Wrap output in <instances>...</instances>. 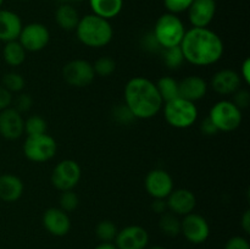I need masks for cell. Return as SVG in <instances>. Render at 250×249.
<instances>
[{
    "label": "cell",
    "mask_w": 250,
    "mask_h": 249,
    "mask_svg": "<svg viewBox=\"0 0 250 249\" xmlns=\"http://www.w3.org/2000/svg\"><path fill=\"white\" fill-rule=\"evenodd\" d=\"M185 61L194 66H209L216 63L224 55L221 37L208 27H192L186 31L180 44Z\"/></svg>",
    "instance_id": "6da1fadb"
},
{
    "label": "cell",
    "mask_w": 250,
    "mask_h": 249,
    "mask_svg": "<svg viewBox=\"0 0 250 249\" xmlns=\"http://www.w3.org/2000/svg\"><path fill=\"white\" fill-rule=\"evenodd\" d=\"M125 105L134 119L148 120L156 116L163 109L164 102L156 84L146 77H133L125 85Z\"/></svg>",
    "instance_id": "7a4b0ae2"
},
{
    "label": "cell",
    "mask_w": 250,
    "mask_h": 249,
    "mask_svg": "<svg viewBox=\"0 0 250 249\" xmlns=\"http://www.w3.org/2000/svg\"><path fill=\"white\" fill-rule=\"evenodd\" d=\"M75 31L78 41L89 48L98 49L106 46L114 37V29L109 20L94 14L85 15L80 19Z\"/></svg>",
    "instance_id": "3957f363"
},
{
    "label": "cell",
    "mask_w": 250,
    "mask_h": 249,
    "mask_svg": "<svg viewBox=\"0 0 250 249\" xmlns=\"http://www.w3.org/2000/svg\"><path fill=\"white\" fill-rule=\"evenodd\" d=\"M185 33L186 28L182 20L177 15L170 14V12L161 15L156 20L153 31L154 37L161 49L178 46L185 37Z\"/></svg>",
    "instance_id": "277c9868"
},
{
    "label": "cell",
    "mask_w": 250,
    "mask_h": 249,
    "mask_svg": "<svg viewBox=\"0 0 250 249\" xmlns=\"http://www.w3.org/2000/svg\"><path fill=\"white\" fill-rule=\"evenodd\" d=\"M163 111L166 122L178 129L189 128L198 120L197 105L181 97L164 103Z\"/></svg>",
    "instance_id": "5b68a950"
},
{
    "label": "cell",
    "mask_w": 250,
    "mask_h": 249,
    "mask_svg": "<svg viewBox=\"0 0 250 249\" xmlns=\"http://www.w3.org/2000/svg\"><path fill=\"white\" fill-rule=\"evenodd\" d=\"M209 117L219 132H232L238 128L243 120L242 110L232 100H220L210 109Z\"/></svg>",
    "instance_id": "8992f818"
},
{
    "label": "cell",
    "mask_w": 250,
    "mask_h": 249,
    "mask_svg": "<svg viewBox=\"0 0 250 249\" xmlns=\"http://www.w3.org/2000/svg\"><path fill=\"white\" fill-rule=\"evenodd\" d=\"M58 150L56 141L48 133L27 136L23 143V154L33 163H45L55 156Z\"/></svg>",
    "instance_id": "52a82bcc"
},
{
    "label": "cell",
    "mask_w": 250,
    "mask_h": 249,
    "mask_svg": "<svg viewBox=\"0 0 250 249\" xmlns=\"http://www.w3.org/2000/svg\"><path fill=\"white\" fill-rule=\"evenodd\" d=\"M82 176V170L77 161L66 159L56 164L51 173V183L56 189L65 192L72 190L78 185Z\"/></svg>",
    "instance_id": "ba28073f"
},
{
    "label": "cell",
    "mask_w": 250,
    "mask_h": 249,
    "mask_svg": "<svg viewBox=\"0 0 250 249\" xmlns=\"http://www.w3.org/2000/svg\"><path fill=\"white\" fill-rule=\"evenodd\" d=\"M62 77L72 87H88L94 81L95 73L93 65L84 59H75L62 67Z\"/></svg>",
    "instance_id": "9c48e42d"
},
{
    "label": "cell",
    "mask_w": 250,
    "mask_h": 249,
    "mask_svg": "<svg viewBox=\"0 0 250 249\" xmlns=\"http://www.w3.org/2000/svg\"><path fill=\"white\" fill-rule=\"evenodd\" d=\"M26 51H41L48 45L50 41V33L46 26L39 22H32V23L22 26L20 36L17 38Z\"/></svg>",
    "instance_id": "30bf717a"
},
{
    "label": "cell",
    "mask_w": 250,
    "mask_h": 249,
    "mask_svg": "<svg viewBox=\"0 0 250 249\" xmlns=\"http://www.w3.org/2000/svg\"><path fill=\"white\" fill-rule=\"evenodd\" d=\"M181 233L190 243L202 244L210 236L209 222L202 215L190 212L181 221Z\"/></svg>",
    "instance_id": "8fae6325"
},
{
    "label": "cell",
    "mask_w": 250,
    "mask_h": 249,
    "mask_svg": "<svg viewBox=\"0 0 250 249\" xmlns=\"http://www.w3.org/2000/svg\"><path fill=\"white\" fill-rule=\"evenodd\" d=\"M146 190L154 199H166L173 190V180L167 171L154 168L149 171L144 181Z\"/></svg>",
    "instance_id": "7c38bea8"
},
{
    "label": "cell",
    "mask_w": 250,
    "mask_h": 249,
    "mask_svg": "<svg viewBox=\"0 0 250 249\" xmlns=\"http://www.w3.org/2000/svg\"><path fill=\"white\" fill-rule=\"evenodd\" d=\"M149 243V234L146 228L132 225L117 232L115 246L117 249H146Z\"/></svg>",
    "instance_id": "4fadbf2b"
},
{
    "label": "cell",
    "mask_w": 250,
    "mask_h": 249,
    "mask_svg": "<svg viewBox=\"0 0 250 249\" xmlns=\"http://www.w3.org/2000/svg\"><path fill=\"white\" fill-rule=\"evenodd\" d=\"M24 133V120L15 107L0 111V136L9 141L19 139Z\"/></svg>",
    "instance_id": "5bb4252c"
},
{
    "label": "cell",
    "mask_w": 250,
    "mask_h": 249,
    "mask_svg": "<svg viewBox=\"0 0 250 249\" xmlns=\"http://www.w3.org/2000/svg\"><path fill=\"white\" fill-rule=\"evenodd\" d=\"M188 12V20L193 27L204 28L214 20L216 14V1L215 0H193Z\"/></svg>",
    "instance_id": "9a60e30c"
},
{
    "label": "cell",
    "mask_w": 250,
    "mask_h": 249,
    "mask_svg": "<svg viewBox=\"0 0 250 249\" xmlns=\"http://www.w3.org/2000/svg\"><path fill=\"white\" fill-rule=\"evenodd\" d=\"M168 211L173 212L177 216H186L194 210L197 205V198L194 193L186 188L173 189L166 198Z\"/></svg>",
    "instance_id": "2e32d148"
},
{
    "label": "cell",
    "mask_w": 250,
    "mask_h": 249,
    "mask_svg": "<svg viewBox=\"0 0 250 249\" xmlns=\"http://www.w3.org/2000/svg\"><path fill=\"white\" fill-rule=\"evenodd\" d=\"M43 226L53 236L62 237L70 232L71 220L60 208H49L43 215Z\"/></svg>",
    "instance_id": "e0dca14e"
},
{
    "label": "cell",
    "mask_w": 250,
    "mask_h": 249,
    "mask_svg": "<svg viewBox=\"0 0 250 249\" xmlns=\"http://www.w3.org/2000/svg\"><path fill=\"white\" fill-rule=\"evenodd\" d=\"M241 83L239 73L231 68L217 71L211 78V88L220 95H233L237 90L241 89Z\"/></svg>",
    "instance_id": "ac0fdd59"
},
{
    "label": "cell",
    "mask_w": 250,
    "mask_h": 249,
    "mask_svg": "<svg viewBox=\"0 0 250 249\" xmlns=\"http://www.w3.org/2000/svg\"><path fill=\"white\" fill-rule=\"evenodd\" d=\"M180 97L189 102H198L208 93V83L200 76H187L178 82Z\"/></svg>",
    "instance_id": "d6986e66"
},
{
    "label": "cell",
    "mask_w": 250,
    "mask_h": 249,
    "mask_svg": "<svg viewBox=\"0 0 250 249\" xmlns=\"http://www.w3.org/2000/svg\"><path fill=\"white\" fill-rule=\"evenodd\" d=\"M22 29V21L17 14L0 9V42L17 41Z\"/></svg>",
    "instance_id": "ffe728a7"
},
{
    "label": "cell",
    "mask_w": 250,
    "mask_h": 249,
    "mask_svg": "<svg viewBox=\"0 0 250 249\" xmlns=\"http://www.w3.org/2000/svg\"><path fill=\"white\" fill-rule=\"evenodd\" d=\"M24 186L20 177L12 173L0 175V199L6 203H14L21 198Z\"/></svg>",
    "instance_id": "44dd1931"
},
{
    "label": "cell",
    "mask_w": 250,
    "mask_h": 249,
    "mask_svg": "<svg viewBox=\"0 0 250 249\" xmlns=\"http://www.w3.org/2000/svg\"><path fill=\"white\" fill-rule=\"evenodd\" d=\"M93 14L105 20L116 17L124 7V0H89Z\"/></svg>",
    "instance_id": "7402d4cb"
},
{
    "label": "cell",
    "mask_w": 250,
    "mask_h": 249,
    "mask_svg": "<svg viewBox=\"0 0 250 249\" xmlns=\"http://www.w3.org/2000/svg\"><path fill=\"white\" fill-rule=\"evenodd\" d=\"M55 21L63 31H75L80 22V16L72 5L62 4L56 9Z\"/></svg>",
    "instance_id": "603a6c76"
},
{
    "label": "cell",
    "mask_w": 250,
    "mask_h": 249,
    "mask_svg": "<svg viewBox=\"0 0 250 249\" xmlns=\"http://www.w3.org/2000/svg\"><path fill=\"white\" fill-rule=\"evenodd\" d=\"M26 53L23 46L20 44L19 41H12L5 43L4 49H2V58L5 62L12 67L22 65L26 60Z\"/></svg>",
    "instance_id": "cb8c5ba5"
},
{
    "label": "cell",
    "mask_w": 250,
    "mask_h": 249,
    "mask_svg": "<svg viewBox=\"0 0 250 249\" xmlns=\"http://www.w3.org/2000/svg\"><path fill=\"white\" fill-rule=\"evenodd\" d=\"M155 84L164 103L180 98V87H178V82L175 78L165 76V77H161Z\"/></svg>",
    "instance_id": "d4e9b609"
},
{
    "label": "cell",
    "mask_w": 250,
    "mask_h": 249,
    "mask_svg": "<svg viewBox=\"0 0 250 249\" xmlns=\"http://www.w3.org/2000/svg\"><path fill=\"white\" fill-rule=\"evenodd\" d=\"M159 227L165 236L177 237L181 233V220L178 219L177 215L167 210L160 215Z\"/></svg>",
    "instance_id": "484cf974"
},
{
    "label": "cell",
    "mask_w": 250,
    "mask_h": 249,
    "mask_svg": "<svg viewBox=\"0 0 250 249\" xmlns=\"http://www.w3.org/2000/svg\"><path fill=\"white\" fill-rule=\"evenodd\" d=\"M163 50V61L168 68L171 70H176V68L181 67L183 62H185V58H183L182 50L181 46H172V48H165L161 49Z\"/></svg>",
    "instance_id": "4316f807"
},
{
    "label": "cell",
    "mask_w": 250,
    "mask_h": 249,
    "mask_svg": "<svg viewBox=\"0 0 250 249\" xmlns=\"http://www.w3.org/2000/svg\"><path fill=\"white\" fill-rule=\"evenodd\" d=\"M117 229L116 225L110 220H103L95 227V234L98 238L102 242H106V243H112L117 236Z\"/></svg>",
    "instance_id": "83f0119b"
},
{
    "label": "cell",
    "mask_w": 250,
    "mask_h": 249,
    "mask_svg": "<svg viewBox=\"0 0 250 249\" xmlns=\"http://www.w3.org/2000/svg\"><path fill=\"white\" fill-rule=\"evenodd\" d=\"M46 131H48L46 121L39 115L29 116L24 121V132L27 133V136H39V134L46 133Z\"/></svg>",
    "instance_id": "f1b7e54d"
},
{
    "label": "cell",
    "mask_w": 250,
    "mask_h": 249,
    "mask_svg": "<svg viewBox=\"0 0 250 249\" xmlns=\"http://www.w3.org/2000/svg\"><path fill=\"white\" fill-rule=\"evenodd\" d=\"M92 65L95 76H100V77H109L116 70V62L110 56H102L97 59V61Z\"/></svg>",
    "instance_id": "f546056e"
},
{
    "label": "cell",
    "mask_w": 250,
    "mask_h": 249,
    "mask_svg": "<svg viewBox=\"0 0 250 249\" xmlns=\"http://www.w3.org/2000/svg\"><path fill=\"white\" fill-rule=\"evenodd\" d=\"M1 85L6 88L10 93H20L23 90L26 81L20 73L9 72L2 76Z\"/></svg>",
    "instance_id": "4dcf8cb0"
},
{
    "label": "cell",
    "mask_w": 250,
    "mask_h": 249,
    "mask_svg": "<svg viewBox=\"0 0 250 249\" xmlns=\"http://www.w3.org/2000/svg\"><path fill=\"white\" fill-rule=\"evenodd\" d=\"M59 203H60L61 210H63L66 212H70L77 209L78 204H80V199H78V195L73 192V189L65 190V192L61 193Z\"/></svg>",
    "instance_id": "1f68e13d"
},
{
    "label": "cell",
    "mask_w": 250,
    "mask_h": 249,
    "mask_svg": "<svg viewBox=\"0 0 250 249\" xmlns=\"http://www.w3.org/2000/svg\"><path fill=\"white\" fill-rule=\"evenodd\" d=\"M192 2L193 0H164V6L167 12L177 15L187 11Z\"/></svg>",
    "instance_id": "d6a6232c"
},
{
    "label": "cell",
    "mask_w": 250,
    "mask_h": 249,
    "mask_svg": "<svg viewBox=\"0 0 250 249\" xmlns=\"http://www.w3.org/2000/svg\"><path fill=\"white\" fill-rule=\"evenodd\" d=\"M232 103L241 110L247 109L250 104V93L247 89H238L233 94Z\"/></svg>",
    "instance_id": "836d02e7"
},
{
    "label": "cell",
    "mask_w": 250,
    "mask_h": 249,
    "mask_svg": "<svg viewBox=\"0 0 250 249\" xmlns=\"http://www.w3.org/2000/svg\"><path fill=\"white\" fill-rule=\"evenodd\" d=\"M15 109L19 112H26L31 109L32 106V97L29 94H26V93H21L20 95H17V98L15 99Z\"/></svg>",
    "instance_id": "e575fe53"
},
{
    "label": "cell",
    "mask_w": 250,
    "mask_h": 249,
    "mask_svg": "<svg viewBox=\"0 0 250 249\" xmlns=\"http://www.w3.org/2000/svg\"><path fill=\"white\" fill-rule=\"evenodd\" d=\"M114 116L120 124H129L132 120H134V116L132 115V112L129 111L128 107L126 105H120L116 109L114 110Z\"/></svg>",
    "instance_id": "d590c367"
},
{
    "label": "cell",
    "mask_w": 250,
    "mask_h": 249,
    "mask_svg": "<svg viewBox=\"0 0 250 249\" xmlns=\"http://www.w3.org/2000/svg\"><path fill=\"white\" fill-rule=\"evenodd\" d=\"M225 249H250V244L244 237L234 236L227 241Z\"/></svg>",
    "instance_id": "8d00e7d4"
},
{
    "label": "cell",
    "mask_w": 250,
    "mask_h": 249,
    "mask_svg": "<svg viewBox=\"0 0 250 249\" xmlns=\"http://www.w3.org/2000/svg\"><path fill=\"white\" fill-rule=\"evenodd\" d=\"M12 102H14L12 93H10L6 88L0 84V111L11 106Z\"/></svg>",
    "instance_id": "74e56055"
},
{
    "label": "cell",
    "mask_w": 250,
    "mask_h": 249,
    "mask_svg": "<svg viewBox=\"0 0 250 249\" xmlns=\"http://www.w3.org/2000/svg\"><path fill=\"white\" fill-rule=\"evenodd\" d=\"M200 131L205 134V136H215L216 133H219V129L215 127V124H212V121L210 120V117H205L204 120L200 124Z\"/></svg>",
    "instance_id": "f35d334b"
},
{
    "label": "cell",
    "mask_w": 250,
    "mask_h": 249,
    "mask_svg": "<svg viewBox=\"0 0 250 249\" xmlns=\"http://www.w3.org/2000/svg\"><path fill=\"white\" fill-rule=\"evenodd\" d=\"M143 45L144 48L148 49V50H156V49H161V46L159 45V43L156 42L155 37H154L153 32L149 34H146V38H144V42H143Z\"/></svg>",
    "instance_id": "ab89813d"
},
{
    "label": "cell",
    "mask_w": 250,
    "mask_h": 249,
    "mask_svg": "<svg viewBox=\"0 0 250 249\" xmlns=\"http://www.w3.org/2000/svg\"><path fill=\"white\" fill-rule=\"evenodd\" d=\"M239 76H241V80L244 81L246 84H249L250 83V60L248 58L242 62L241 73H239Z\"/></svg>",
    "instance_id": "60d3db41"
},
{
    "label": "cell",
    "mask_w": 250,
    "mask_h": 249,
    "mask_svg": "<svg viewBox=\"0 0 250 249\" xmlns=\"http://www.w3.org/2000/svg\"><path fill=\"white\" fill-rule=\"evenodd\" d=\"M151 209L158 214H164L167 211V204H166V199H154V203L151 204Z\"/></svg>",
    "instance_id": "b9f144b4"
},
{
    "label": "cell",
    "mask_w": 250,
    "mask_h": 249,
    "mask_svg": "<svg viewBox=\"0 0 250 249\" xmlns=\"http://www.w3.org/2000/svg\"><path fill=\"white\" fill-rule=\"evenodd\" d=\"M241 226L247 234L250 233V210H247L242 216Z\"/></svg>",
    "instance_id": "7bdbcfd3"
},
{
    "label": "cell",
    "mask_w": 250,
    "mask_h": 249,
    "mask_svg": "<svg viewBox=\"0 0 250 249\" xmlns=\"http://www.w3.org/2000/svg\"><path fill=\"white\" fill-rule=\"evenodd\" d=\"M95 249H117V247L114 243H106V242H102L99 246Z\"/></svg>",
    "instance_id": "ee69618b"
},
{
    "label": "cell",
    "mask_w": 250,
    "mask_h": 249,
    "mask_svg": "<svg viewBox=\"0 0 250 249\" xmlns=\"http://www.w3.org/2000/svg\"><path fill=\"white\" fill-rule=\"evenodd\" d=\"M148 249H165V248H164V247H161V246H153V247H150V248H148Z\"/></svg>",
    "instance_id": "f6af8a7d"
},
{
    "label": "cell",
    "mask_w": 250,
    "mask_h": 249,
    "mask_svg": "<svg viewBox=\"0 0 250 249\" xmlns=\"http://www.w3.org/2000/svg\"><path fill=\"white\" fill-rule=\"evenodd\" d=\"M2 2H4V0H0V7H1V5H2Z\"/></svg>",
    "instance_id": "bcb514c9"
},
{
    "label": "cell",
    "mask_w": 250,
    "mask_h": 249,
    "mask_svg": "<svg viewBox=\"0 0 250 249\" xmlns=\"http://www.w3.org/2000/svg\"><path fill=\"white\" fill-rule=\"evenodd\" d=\"M73 1H82V0H73Z\"/></svg>",
    "instance_id": "7dc6e473"
}]
</instances>
